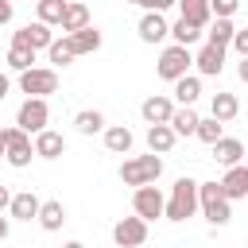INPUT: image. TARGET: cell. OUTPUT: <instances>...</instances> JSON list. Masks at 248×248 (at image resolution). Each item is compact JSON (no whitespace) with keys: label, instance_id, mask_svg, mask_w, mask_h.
<instances>
[{"label":"cell","instance_id":"7a4b0ae2","mask_svg":"<svg viewBox=\"0 0 248 248\" xmlns=\"http://www.w3.org/2000/svg\"><path fill=\"white\" fill-rule=\"evenodd\" d=\"M198 209H202V217H205L213 229H221V225L232 221V202L221 194L217 182H198Z\"/></svg>","mask_w":248,"mask_h":248},{"label":"cell","instance_id":"7c38bea8","mask_svg":"<svg viewBox=\"0 0 248 248\" xmlns=\"http://www.w3.org/2000/svg\"><path fill=\"white\" fill-rule=\"evenodd\" d=\"M167 19H163V12H143L140 16V23H136V35H140V43H147V46H155V43H163L167 39Z\"/></svg>","mask_w":248,"mask_h":248},{"label":"cell","instance_id":"60d3db41","mask_svg":"<svg viewBox=\"0 0 248 248\" xmlns=\"http://www.w3.org/2000/svg\"><path fill=\"white\" fill-rule=\"evenodd\" d=\"M128 4H136V8H143V12H151V0H128Z\"/></svg>","mask_w":248,"mask_h":248},{"label":"cell","instance_id":"e0dca14e","mask_svg":"<svg viewBox=\"0 0 248 248\" xmlns=\"http://www.w3.org/2000/svg\"><path fill=\"white\" fill-rule=\"evenodd\" d=\"M35 221H39V229L43 232H58L62 225H66V205L62 202H39V213H35Z\"/></svg>","mask_w":248,"mask_h":248},{"label":"cell","instance_id":"83f0119b","mask_svg":"<svg viewBox=\"0 0 248 248\" xmlns=\"http://www.w3.org/2000/svg\"><path fill=\"white\" fill-rule=\"evenodd\" d=\"M74 128H78L81 136H97V132H105V112H97V108L74 112Z\"/></svg>","mask_w":248,"mask_h":248},{"label":"cell","instance_id":"b9f144b4","mask_svg":"<svg viewBox=\"0 0 248 248\" xmlns=\"http://www.w3.org/2000/svg\"><path fill=\"white\" fill-rule=\"evenodd\" d=\"M62 248H85V244H81V240H66Z\"/></svg>","mask_w":248,"mask_h":248},{"label":"cell","instance_id":"ffe728a7","mask_svg":"<svg viewBox=\"0 0 248 248\" xmlns=\"http://www.w3.org/2000/svg\"><path fill=\"white\" fill-rule=\"evenodd\" d=\"M205 27H209V31H205V43H209V46H229V39H232V31H236L232 16H213Z\"/></svg>","mask_w":248,"mask_h":248},{"label":"cell","instance_id":"4316f807","mask_svg":"<svg viewBox=\"0 0 248 248\" xmlns=\"http://www.w3.org/2000/svg\"><path fill=\"white\" fill-rule=\"evenodd\" d=\"M170 132L174 136H194V124H198V112H194V105H174V112H170Z\"/></svg>","mask_w":248,"mask_h":248},{"label":"cell","instance_id":"d6a6232c","mask_svg":"<svg viewBox=\"0 0 248 248\" xmlns=\"http://www.w3.org/2000/svg\"><path fill=\"white\" fill-rule=\"evenodd\" d=\"M31 62H35V50H27V46H12V50H8V66H12L16 74L31 70Z\"/></svg>","mask_w":248,"mask_h":248},{"label":"cell","instance_id":"ba28073f","mask_svg":"<svg viewBox=\"0 0 248 248\" xmlns=\"http://www.w3.org/2000/svg\"><path fill=\"white\" fill-rule=\"evenodd\" d=\"M143 240H147V221H143V217L132 213V217H120V221L112 225V244H116V248H140Z\"/></svg>","mask_w":248,"mask_h":248},{"label":"cell","instance_id":"836d02e7","mask_svg":"<svg viewBox=\"0 0 248 248\" xmlns=\"http://www.w3.org/2000/svg\"><path fill=\"white\" fill-rule=\"evenodd\" d=\"M240 0H209V16H236Z\"/></svg>","mask_w":248,"mask_h":248},{"label":"cell","instance_id":"e575fe53","mask_svg":"<svg viewBox=\"0 0 248 248\" xmlns=\"http://www.w3.org/2000/svg\"><path fill=\"white\" fill-rule=\"evenodd\" d=\"M229 46H232L240 58H248V31H240V27H236V31H232V39H229Z\"/></svg>","mask_w":248,"mask_h":248},{"label":"cell","instance_id":"9a60e30c","mask_svg":"<svg viewBox=\"0 0 248 248\" xmlns=\"http://www.w3.org/2000/svg\"><path fill=\"white\" fill-rule=\"evenodd\" d=\"M194 66H198V74L202 78H217L221 70H225V46H202L198 54H194Z\"/></svg>","mask_w":248,"mask_h":248},{"label":"cell","instance_id":"4fadbf2b","mask_svg":"<svg viewBox=\"0 0 248 248\" xmlns=\"http://www.w3.org/2000/svg\"><path fill=\"white\" fill-rule=\"evenodd\" d=\"M217 186H221V194H225L229 202H240V198H248V167H244V163H232Z\"/></svg>","mask_w":248,"mask_h":248},{"label":"cell","instance_id":"ab89813d","mask_svg":"<svg viewBox=\"0 0 248 248\" xmlns=\"http://www.w3.org/2000/svg\"><path fill=\"white\" fill-rule=\"evenodd\" d=\"M12 89V81H8V74H0V101H4V93Z\"/></svg>","mask_w":248,"mask_h":248},{"label":"cell","instance_id":"2e32d148","mask_svg":"<svg viewBox=\"0 0 248 248\" xmlns=\"http://www.w3.org/2000/svg\"><path fill=\"white\" fill-rule=\"evenodd\" d=\"M140 112H143V120H147V124H167V120H170V112H174V101H170V97H163V93H151V97L140 105Z\"/></svg>","mask_w":248,"mask_h":248},{"label":"cell","instance_id":"3957f363","mask_svg":"<svg viewBox=\"0 0 248 248\" xmlns=\"http://www.w3.org/2000/svg\"><path fill=\"white\" fill-rule=\"evenodd\" d=\"M163 174V159L151 151V155H132L120 163V182L124 186H147V182H159Z\"/></svg>","mask_w":248,"mask_h":248},{"label":"cell","instance_id":"277c9868","mask_svg":"<svg viewBox=\"0 0 248 248\" xmlns=\"http://www.w3.org/2000/svg\"><path fill=\"white\" fill-rule=\"evenodd\" d=\"M190 66H194V54H190V46H178V43H170V46H163V54H159V62H155V74H159L163 81H174V78L190 74Z\"/></svg>","mask_w":248,"mask_h":248},{"label":"cell","instance_id":"1f68e13d","mask_svg":"<svg viewBox=\"0 0 248 248\" xmlns=\"http://www.w3.org/2000/svg\"><path fill=\"white\" fill-rule=\"evenodd\" d=\"M46 58H50V66H70V62H74V50H70V43H66V39H50Z\"/></svg>","mask_w":248,"mask_h":248},{"label":"cell","instance_id":"6da1fadb","mask_svg":"<svg viewBox=\"0 0 248 248\" xmlns=\"http://www.w3.org/2000/svg\"><path fill=\"white\" fill-rule=\"evenodd\" d=\"M194 213H198V182L182 174L170 186V198H163V217L167 221H190Z\"/></svg>","mask_w":248,"mask_h":248},{"label":"cell","instance_id":"7402d4cb","mask_svg":"<svg viewBox=\"0 0 248 248\" xmlns=\"http://www.w3.org/2000/svg\"><path fill=\"white\" fill-rule=\"evenodd\" d=\"M174 143H178V136L170 132V124H147V147L155 155H167Z\"/></svg>","mask_w":248,"mask_h":248},{"label":"cell","instance_id":"8d00e7d4","mask_svg":"<svg viewBox=\"0 0 248 248\" xmlns=\"http://www.w3.org/2000/svg\"><path fill=\"white\" fill-rule=\"evenodd\" d=\"M8 202H12V190H8V186H4V182H0V213H4V209H8Z\"/></svg>","mask_w":248,"mask_h":248},{"label":"cell","instance_id":"30bf717a","mask_svg":"<svg viewBox=\"0 0 248 248\" xmlns=\"http://www.w3.org/2000/svg\"><path fill=\"white\" fill-rule=\"evenodd\" d=\"M50 39H54V31L46 23H39V19L27 23V27H19V31H12V46H27V50H46Z\"/></svg>","mask_w":248,"mask_h":248},{"label":"cell","instance_id":"7bdbcfd3","mask_svg":"<svg viewBox=\"0 0 248 248\" xmlns=\"http://www.w3.org/2000/svg\"><path fill=\"white\" fill-rule=\"evenodd\" d=\"M0 159H4V128H0Z\"/></svg>","mask_w":248,"mask_h":248},{"label":"cell","instance_id":"f35d334b","mask_svg":"<svg viewBox=\"0 0 248 248\" xmlns=\"http://www.w3.org/2000/svg\"><path fill=\"white\" fill-rule=\"evenodd\" d=\"M8 232H12V225H8V217H0V244L8 240Z\"/></svg>","mask_w":248,"mask_h":248},{"label":"cell","instance_id":"484cf974","mask_svg":"<svg viewBox=\"0 0 248 248\" xmlns=\"http://www.w3.org/2000/svg\"><path fill=\"white\" fill-rule=\"evenodd\" d=\"M209 112H213V120H221V124L236 120V112H240V101H236V93H213V105H209Z\"/></svg>","mask_w":248,"mask_h":248},{"label":"cell","instance_id":"603a6c76","mask_svg":"<svg viewBox=\"0 0 248 248\" xmlns=\"http://www.w3.org/2000/svg\"><path fill=\"white\" fill-rule=\"evenodd\" d=\"M178 4V16L186 19V23H194V27H205L213 16H209V0H174Z\"/></svg>","mask_w":248,"mask_h":248},{"label":"cell","instance_id":"8fae6325","mask_svg":"<svg viewBox=\"0 0 248 248\" xmlns=\"http://www.w3.org/2000/svg\"><path fill=\"white\" fill-rule=\"evenodd\" d=\"M31 151H35L39 159H62V155H66V140H62V132L43 128V132L31 136Z\"/></svg>","mask_w":248,"mask_h":248},{"label":"cell","instance_id":"4dcf8cb0","mask_svg":"<svg viewBox=\"0 0 248 248\" xmlns=\"http://www.w3.org/2000/svg\"><path fill=\"white\" fill-rule=\"evenodd\" d=\"M194 136H198L202 143H213V140H221V136H225V124H221V120H213V116H205V120L198 116V124H194Z\"/></svg>","mask_w":248,"mask_h":248},{"label":"cell","instance_id":"44dd1931","mask_svg":"<svg viewBox=\"0 0 248 248\" xmlns=\"http://www.w3.org/2000/svg\"><path fill=\"white\" fill-rule=\"evenodd\" d=\"M8 213H12L16 221H35V213H39V198H35L31 190H19V194H12Z\"/></svg>","mask_w":248,"mask_h":248},{"label":"cell","instance_id":"d590c367","mask_svg":"<svg viewBox=\"0 0 248 248\" xmlns=\"http://www.w3.org/2000/svg\"><path fill=\"white\" fill-rule=\"evenodd\" d=\"M0 23H12V0H0Z\"/></svg>","mask_w":248,"mask_h":248},{"label":"cell","instance_id":"8992f818","mask_svg":"<svg viewBox=\"0 0 248 248\" xmlns=\"http://www.w3.org/2000/svg\"><path fill=\"white\" fill-rule=\"evenodd\" d=\"M19 89L27 97H50V93H58V74L50 66H31L19 74Z\"/></svg>","mask_w":248,"mask_h":248},{"label":"cell","instance_id":"d6986e66","mask_svg":"<svg viewBox=\"0 0 248 248\" xmlns=\"http://www.w3.org/2000/svg\"><path fill=\"white\" fill-rule=\"evenodd\" d=\"M209 147H213V159H217L221 167H232V163L244 159V143H240L236 136H221V140H213Z\"/></svg>","mask_w":248,"mask_h":248},{"label":"cell","instance_id":"52a82bcc","mask_svg":"<svg viewBox=\"0 0 248 248\" xmlns=\"http://www.w3.org/2000/svg\"><path fill=\"white\" fill-rule=\"evenodd\" d=\"M46 120H50V108H46V97H27V101L19 105V112H16V128H23L27 136H35V132H43V128H46Z\"/></svg>","mask_w":248,"mask_h":248},{"label":"cell","instance_id":"cb8c5ba5","mask_svg":"<svg viewBox=\"0 0 248 248\" xmlns=\"http://www.w3.org/2000/svg\"><path fill=\"white\" fill-rule=\"evenodd\" d=\"M89 23V8L81 4V0H66V12H62V19H58V27L70 35V31H78V27H85Z\"/></svg>","mask_w":248,"mask_h":248},{"label":"cell","instance_id":"f1b7e54d","mask_svg":"<svg viewBox=\"0 0 248 248\" xmlns=\"http://www.w3.org/2000/svg\"><path fill=\"white\" fill-rule=\"evenodd\" d=\"M167 35H170V39H174L178 46H194V43L202 39V27H194V23H186V19L178 16V19H174V23L167 27Z\"/></svg>","mask_w":248,"mask_h":248},{"label":"cell","instance_id":"74e56055","mask_svg":"<svg viewBox=\"0 0 248 248\" xmlns=\"http://www.w3.org/2000/svg\"><path fill=\"white\" fill-rule=\"evenodd\" d=\"M167 8H174V0H151V12H167Z\"/></svg>","mask_w":248,"mask_h":248},{"label":"cell","instance_id":"f546056e","mask_svg":"<svg viewBox=\"0 0 248 248\" xmlns=\"http://www.w3.org/2000/svg\"><path fill=\"white\" fill-rule=\"evenodd\" d=\"M35 12H39V23L58 27V19H62V12H66V0H35Z\"/></svg>","mask_w":248,"mask_h":248},{"label":"cell","instance_id":"d4e9b609","mask_svg":"<svg viewBox=\"0 0 248 248\" xmlns=\"http://www.w3.org/2000/svg\"><path fill=\"white\" fill-rule=\"evenodd\" d=\"M198 97H202V78H198V74L174 78V101H178V105H194Z\"/></svg>","mask_w":248,"mask_h":248},{"label":"cell","instance_id":"ac0fdd59","mask_svg":"<svg viewBox=\"0 0 248 248\" xmlns=\"http://www.w3.org/2000/svg\"><path fill=\"white\" fill-rule=\"evenodd\" d=\"M105 147L112 151V155H128L132 151V143H136V136H132V128H124V124H105Z\"/></svg>","mask_w":248,"mask_h":248},{"label":"cell","instance_id":"9c48e42d","mask_svg":"<svg viewBox=\"0 0 248 248\" xmlns=\"http://www.w3.org/2000/svg\"><path fill=\"white\" fill-rule=\"evenodd\" d=\"M132 213H136V217H143V221L163 217V194H159V186H155V182L136 186V194H132Z\"/></svg>","mask_w":248,"mask_h":248},{"label":"cell","instance_id":"5bb4252c","mask_svg":"<svg viewBox=\"0 0 248 248\" xmlns=\"http://www.w3.org/2000/svg\"><path fill=\"white\" fill-rule=\"evenodd\" d=\"M66 43H70V50H74V58H81V54H93V50H101V31L93 27V23H85V27H78V31H70L66 35Z\"/></svg>","mask_w":248,"mask_h":248},{"label":"cell","instance_id":"5b68a950","mask_svg":"<svg viewBox=\"0 0 248 248\" xmlns=\"http://www.w3.org/2000/svg\"><path fill=\"white\" fill-rule=\"evenodd\" d=\"M4 159H8V167H16V170H23V167H31V159H35V151H31V136L23 132V128H4Z\"/></svg>","mask_w":248,"mask_h":248}]
</instances>
